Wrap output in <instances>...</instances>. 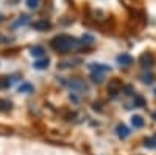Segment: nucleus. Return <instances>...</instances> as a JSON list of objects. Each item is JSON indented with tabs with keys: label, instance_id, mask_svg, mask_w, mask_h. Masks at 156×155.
<instances>
[{
	"label": "nucleus",
	"instance_id": "obj_1",
	"mask_svg": "<svg viewBox=\"0 0 156 155\" xmlns=\"http://www.w3.org/2000/svg\"><path fill=\"white\" fill-rule=\"evenodd\" d=\"M50 46L55 52H59V54H69V52H72V50L81 49L83 42H80L76 38H72L69 35H58L50 41Z\"/></svg>",
	"mask_w": 156,
	"mask_h": 155
},
{
	"label": "nucleus",
	"instance_id": "obj_2",
	"mask_svg": "<svg viewBox=\"0 0 156 155\" xmlns=\"http://www.w3.org/2000/svg\"><path fill=\"white\" fill-rule=\"evenodd\" d=\"M67 86L72 89L73 93H84L87 91V85L84 83V80H80V79H72L67 82Z\"/></svg>",
	"mask_w": 156,
	"mask_h": 155
},
{
	"label": "nucleus",
	"instance_id": "obj_3",
	"mask_svg": "<svg viewBox=\"0 0 156 155\" xmlns=\"http://www.w3.org/2000/svg\"><path fill=\"white\" fill-rule=\"evenodd\" d=\"M78 64H81L80 58H67V60H62L58 63V68L59 69H69V68H75Z\"/></svg>",
	"mask_w": 156,
	"mask_h": 155
},
{
	"label": "nucleus",
	"instance_id": "obj_4",
	"mask_svg": "<svg viewBox=\"0 0 156 155\" xmlns=\"http://www.w3.org/2000/svg\"><path fill=\"white\" fill-rule=\"evenodd\" d=\"M139 63H140L142 68H151L154 64V58H153L151 54H142L140 58H139Z\"/></svg>",
	"mask_w": 156,
	"mask_h": 155
},
{
	"label": "nucleus",
	"instance_id": "obj_5",
	"mask_svg": "<svg viewBox=\"0 0 156 155\" xmlns=\"http://www.w3.org/2000/svg\"><path fill=\"white\" fill-rule=\"evenodd\" d=\"M122 89V82L119 80V79H112L111 82H109V85H108V91L112 94V96H115L117 93H119Z\"/></svg>",
	"mask_w": 156,
	"mask_h": 155
},
{
	"label": "nucleus",
	"instance_id": "obj_6",
	"mask_svg": "<svg viewBox=\"0 0 156 155\" xmlns=\"http://www.w3.org/2000/svg\"><path fill=\"white\" fill-rule=\"evenodd\" d=\"M89 68H90V71H92L94 74H101V72H108V71H111L109 66H106V64H100V63H92Z\"/></svg>",
	"mask_w": 156,
	"mask_h": 155
},
{
	"label": "nucleus",
	"instance_id": "obj_7",
	"mask_svg": "<svg viewBox=\"0 0 156 155\" xmlns=\"http://www.w3.org/2000/svg\"><path fill=\"white\" fill-rule=\"evenodd\" d=\"M33 28L34 30H39V31H45V30L51 28V24L48 20H36L33 24Z\"/></svg>",
	"mask_w": 156,
	"mask_h": 155
},
{
	"label": "nucleus",
	"instance_id": "obj_8",
	"mask_svg": "<svg viewBox=\"0 0 156 155\" xmlns=\"http://www.w3.org/2000/svg\"><path fill=\"white\" fill-rule=\"evenodd\" d=\"M117 63L122 64V66H129V64H133V57L128 55V54L119 55V57H117Z\"/></svg>",
	"mask_w": 156,
	"mask_h": 155
},
{
	"label": "nucleus",
	"instance_id": "obj_9",
	"mask_svg": "<svg viewBox=\"0 0 156 155\" xmlns=\"http://www.w3.org/2000/svg\"><path fill=\"white\" fill-rule=\"evenodd\" d=\"M117 136L122 138V139L128 138V136H129V130H128V127H126V125H123V124L117 125Z\"/></svg>",
	"mask_w": 156,
	"mask_h": 155
},
{
	"label": "nucleus",
	"instance_id": "obj_10",
	"mask_svg": "<svg viewBox=\"0 0 156 155\" xmlns=\"http://www.w3.org/2000/svg\"><path fill=\"white\" fill-rule=\"evenodd\" d=\"M48 64H50V60H48V58H42V60H37V61H34L33 68H36V69H39V71H42V69L48 68Z\"/></svg>",
	"mask_w": 156,
	"mask_h": 155
},
{
	"label": "nucleus",
	"instance_id": "obj_11",
	"mask_svg": "<svg viewBox=\"0 0 156 155\" xmlns=\"http://www.w3.org/2000/svg\"><path fill=\"white\" fill-rule=\"evenodd\" d=\"M31 55L36 57V58H41V57L45 55V50H44V47H41V46H34V47L31 49Z\"/></svg>",
	"mask_w": 156,
	"mask_h": 155
},
{
	"label": "nucleus",
	"instance_id": "obj_12",
	"mask_svg": "<svg viewBox=\"0 0 156 155\" xmlns=\"http://www.w3.org/2000/svg\"><path fill=\"white\" fill-rule=\"evenodd\" d=\"M131 124L136 127V128H140V127H144V118L139 114H134L133 118H131Z\"/></svg>",
	"mask_w": 156,
	"mask_h": 155
},
{
	"label": "nucleus",
	"instance_id": "obj_13",
	"mask_svg": "<svg viewBox=\"0 0 156 155\" xmlns=\"http://www.w3.org/2000/svg\"><path fill=\"white\" fill-rule=\"evenodd\" d=\"M19 91L20 93H33V86L30 83H22L19 86Z\"/></svg>",
	"mask_w": 156,
	"mask_h": 155
},
{
	"label": "nucleus",
	"instance_id": "obj_14",
	"mask_svg": "<svg viewBox=\"0 0 156 155\" xmlns=\"http://www.w3.org/2000/svg\"><path fill=\"white\" fill-rule=\"evenodd\" d=\"M11 108V102L5 100V99H0V111H6Z\"/></svg>",
	"mask_w": 156,
	"mask_h": 155
},
{
	"label": "nucleus",
	"instance_id": "obj_15",
	"mask_svg": "<svg viewBox=\"0 0 156 155\" xmlns=\"http://www.w3.org/2000/svg\"><path fill=\"white\" fill-rule=\"evenodd\" d=\"M153 80H154V75H153L151 72H148V74H144V75H142V82L147 83V85L153 83Z\"/></svg>",
	"mask_w": 156,
	"mask_h": 155
},
{
	"label": "nucleus",
	"instance_id": "obj_16",
	"mask_svg": "<svg viewBox=\"0 0 156 155\" xmlns=\"http://www.w3.org/2000/svg\"><path fill=\"white\" fill-rule=\"evenodd\" d=\"M134 105L136 107H144L145 105V99L140 96H134Z\"/></svg>",
	"mask_w": 156,
	"mask_h": 155
},
{
	"label": "nucleus",
	"instance_id": "obj_17",
	"mask_svg": "<svg viewBox=\"0 0 156 155\" xmlns=\"http://www.w3.org/2000/svg\"><path fill=\"white\" fill-rule=\"evenodd\" d=\"M27 5H28V8L36 9L39 6V0H27Z\"/></svg>",
	"mask_w": 156,
	"mask_h": 155
},
{
	"label": "nucleus",
	"instance_id": "obj_18",
	"mask_svg": "<svg viewBox=\"0 0 156 155\" xmlns=\"http://www.w3.org/2000/svg\"><path fill=\"white\" fill-rule=\"evenodd\" d=\"M144 144H145L147 147H154V139L148 138V139H145V141H144Z\"/></svg>",
	"mask_w": 156,
	"mask_h": 155
},
{
	"label": "nucleus",
	"instance_id": "obj_19",
	"mask_svg": "<svg viewBox=\"0 0 156 155\" xmlns=\"http://www.w3.org/2000/svg\"><path fill=\"white\" fill-rule=\"evenodd\" d=\"M92 79H94L95 83H100L101 82V75L100 74H92Z\"/></svg>",
	"mask_w": 156,
	"mask_h": 155
},
{
	"label": "nucleus",
	"instance_id": "obj_20",
	"mask_svg": "<svg viewBox=\"0 0 156 155\" xmlns=\"http://www.w3.org/2000/svg\"><path fill=\"white\" fill-rule=\"evenodd\" d=\"M9 85V82H5L3 79H0V88H6Z\"/></svg>",
	"mask_w": 156,
	"mask_h": 155
},
{
	"label": "nucleus",
	"instance_id": "obj_21",
	"mask_svg": "<svg viewBox=\"0 0 156 155\" xmlns=\"http://www.w3.org/2000/svg\"><path fill=\"white\" fill-rule=\"evenodd\" d=\"M125 91H126L125 94H128V96H129V94H133V93H134V91H133V88H131V86H126V88H125Z\"/></svg>",
	"mask_w": 156,
	"mask_h": 155
},
{
	"label": "nucleus",
	"instance_id": "obj_22",
	"mask_svg": "<svg viewBox=\"0 0 156 155\" xmlns=\"http://www.w3.org/2000/svg\"><path fill=\"white\" fill-rule=\"evenodd\" d=\"M153 119H154V121H156V111H154V113H153Z\"/></svg>",
	"mask_w": 156,
	"mask_h": 155
},
{
	"label": "nucleus",
	"instance_id": "obj_23",
	"mask_svg": "<svg viewBox=\"0 0 156 155\" xmlns=\"http://www.w3.org/2000/svg\"><path fill=\"white\" fill-rule=\"evenodd\" d=\"M154 94H156V89H154Z\"/></svg>",
	"mask_w": 156,
	"mask_h": 155
}]
</instances>
